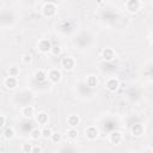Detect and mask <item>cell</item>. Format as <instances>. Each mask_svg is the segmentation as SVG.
<instances>
[{"label":"cell","instance_id":"1","mask_svg":"<svg viewBox=\"0 0 153 153\" xmlns=\"http://www.w3.org/2000/svg\"><path fill=\"white\" fill-rule=\"evenodd\" d=\"M62 67L65 69H67V71L72 69L74 67V60L72 58H65L62 60Z\"/></svg>","mask_w":153,"mask_h":153},{"label":"cell","instance_id":"2","mask_svg":"<svg viewBox=\"0 0 153 153\" xmlns=\"http://www.w3.org/2000/svg\"><path fill=\"white\" fill-rule=\"evenodd\" d=\"M43 13H44V16H47V17L54 16V15H55V6L52 5V4L46 5L44 8H43Z\"/></svg>","mask_w":153,"mask_h":153},{"label":"cell","instance_id":"3","mask_svg":"<svg viewBox=\"0 0 153 153\" xmlns=\"http://www.w3.org/2000/svg\"><path fill=\"white\" fill-rule=\"evenodd\" d=\"M107 87H108V90H110V91H116L117 87H119V81L116 79H110L107 83Z\"/></svg>","mask_w":153,"mask_h":153},{"label":"cell","instance_id":"4","mask_svg":"<svg viewBox=\"0 0 153 153\" xmlns=\"http://www.w3.org/2000/svg\"><path fill=\"white\" fill-rule=\"evenodd\" d=\"M132 133H133V135H135V136H140V135L144 133L142 126H141V124H134V126L132 127Z\"/></svg>","mask_w":153,"mask_h":153},{"label":"cell","instance_id":"5","mask_svg":"<svg viewBox=\"0 0 153 153\" xmlns=\"http://www.w3.org/2000/svg\"><path fill=\"white\" fill-rule=\"evenodd\" d=\"M38 48H40L42 52H48V50L52 49V46H50V42L47 41V40H43L40 42V44H38Z\"/></svg>","mask_w":153,"mask_h":153},{"label":"cell","instance_id":"6","mask_svg":"<svg viewBox=\"0 0 153 153\" xmlns=\"http://www.w3.org/2000/svg\"><path fill=\"white\" fill-rule=\"evenodd\" d=\"M86 135L88 139H96L97 138V129L95 128V127H88V128L86 129Z\"/></svg>","mask_w":153,"mask_h":153},{"label":"cell","instance_id":"7","mask_svg":"<svg viewBox=\"0 0 153 153\" xmlns=\"http://www.w3.org/2000/svg\"><path fill=\"white\" fill-rule=\"evenodd\" d=\"M5 85L7 86V87H10V88H13V87H16V85H17V81H16V78L15 76H8V78L5 80Z\"/></svg>","mask_w":153,"mask_h":153},{"label":"cell","instance_id":"8","mask_svg":"<svg viewBox=\"0 0 153 153\" xmlns=\"http://www.w3.org/2000/svg\"><path fill=\"white\" fill-rule=\"evenodd\" d=\"M60 76H61V74L58 71H52V72L49 73V79L52 80V81H55V83L60 80Z\"/></svg>","mask_w":153,"mask_h":153},{"label":"cell","instance_id":"9","mask_svg":"<svg viewBox=\"0 0 153 153\" xmlns=\"http://www.w3.org/2000/svg\"><path fill=\"white\" fill-rule=\"evenodd\" d=\"M140 7V4L138 0H129V3H128V8L131 11H138Z\"/></svg>","mask_w":153,"mask_h":153},{"label":"cell","instance_id":"10","mask_svg":"<svg viewBox=\"0 0 153 153\" xmlns=\"http://www.w3.org/2000/svg\"><path fill=\"white\" fill-rule=\"evenodd\" d=\"M103 58H104V60H107V61L112 60V59H114V52H112L111 49H105L104 52H103Z\"/></svg>","mask_w":153,"mask_h":153},{"label":"cell","instance_id":"11","mask_svg":"<svg viewBox=\"0 0 153 153\" xmlns=\"http://www.w3.org/2000/svg\"><path fill=\"white\" fill-rule=\"evenodd\" d=\"M110 139H111V141H112L114 144H119V142L121 141V134H120L119 132H112Z\"/></svg>","mask_w":153,"mask_h":153},{"label":"cell","instance_id":"12","mask_svg":"<svg viewBox=\"0 0 153 153\" xmlns=\"http://www.w3.org/2000/svg\"><path fill=\"white\" fill-rule=\"evenodd\" d=\"M23 115L25 117H31L34 115V108L32 107H27L23 109Z\"/></svg>","mask_w":153,"mask_h":153},{"label":"cell","instance_id":"13","mask_svg":"<svg viewBox=\"0 0 153 153\" xmlns=\"http://www.w3.org/2000/svg\"><path fill=\"white\" fill-rule=\"evenodd\" d=\"M79 117L78 116H69L68 117V124L71 126V127H75L76 124L79 123Z\"/></svg>","mask_w":153,"mask_h":153},{"label":"cell","instance_id":"14","mask_svg":"<svg viewBox=\"0 0 153 153\" xmlns=\"http://www.w3.org/2000/svg\"><path fill=\"white\" fill-rule=\"evenodd\" d=\"M37 121L40 122V123H42V124H44V123L48 121V116H47V114H44V112L38 114V115H37Z\"/></svg>","mask_w":153,"mask_h":153},{"label":"cell","instance_id":"15","mask_svg":"<svg viewBox=\"0 0 153 153\" xmlns=\"http://www.w3.org/2000/svg\"><path fill=\"white\" fill-rule=\"evenodd\" d=\"M35 76H36V79L38 80V81H43L44 79H46V73L43 72V71H37L36 72V74H35Z\"/></svg>","mask_w":153,"mask_h":153},{"label":"cell","instance_id":"16","mask_svg":"<svg viewBox=\"0 0 153 153\" xmlns=\"http://www.w3.org/2000/svg\"><path fill=\"white\" fill-rule=\"evenodd\" d=\"M87 84L90 87H95L97 85V79H96V76H88V79H87Z\"/></svg>","mask_w":153,"mask_h":153},{"label":"cell","instance_id":"17","mask_svg":"<svg viewBox=\"0 0 153 153\" xmlns=\"http://www.w3.org/2000/svg\"><path fill=\"white\" fill-rule=\"evenodd\" d=\"M41 135H42V132L38 131V129H34V131L31 132V138H32V139H38Z\"/></svg>","mask_w":153,"mask_h":153},{"label":"cell","instance_id":"18","mask_svg":"<svg viewBox=\"0 0 153 153\" xmlns=\"http://www.w3.org/2000/svg\"><path fill=\"white\" fill-rule=\"evenodd\" d=\"M4 136H5L6 139H10V138H12V136H13V129L7 128V129L5 131V133H4Z\"/></svg>","mask_w":153,"mask_h":153},{"label":"cell","instance_id":"19","mask_svg":"<svg viewBox=\"0 0 153 153\" xmlns=\"http://www.w3.org/2000/svg\"><path fill=\"white\" fill-rule=\"evenodd\" d=\"M52 138H53V141H54V142H59L60 140H61V135H60L59 133H54V134L52 135Z\"/></svg>","mask_w":153,"mask_h":153},{"label":"cell","instance_id":"20","mask_svg":"<svg viewBox=\"0 0 153 153\" xmlns=\"http://www.w3.org/2000/svg\"><path fill=\"white\" fill-rule=\"evenodd\" d=\"M76 135H78V133H76V131H74V129H71V131H68V136H69L71 139H75V138H76Z\"/></svg>","mask_w":153,"mask_h":153},{"label":"cell","instance_id":"21","mask_svg":"<svg viewBox=\"0 0 153 153\" xmlns=\"http://www.w3.org/2000/svg\"><path fill=\"white\" fill-rule=\"evenodd\" d=\"M42 135L44 136V138H48V136H52L53 134H52V131H50V129H44V131H42Z\"/></svg>","mask_w":153,"mask_h":153},{"label":"cell","instance_id":"22","mask_svg":"<svg viewBox=\"0 0 153 153\" xmlns=\"http://www.w3.org/2000/svg\"><path fill=\"white\" fill-rule=\"evenodd\" d=\"M17 74H18V69H17L16 67L10 68V75H11V76H17Z\"/></svg>","mask_w":153,"mask_h":153},{"label":"cell","instance_id":"23","mask_svg":"<svg viewBox=\"0 0 153 153\" xmlns=\"http://www.w3.org/2000/svg\"><path fill=\"white\" fill-rule=\"evenodd\" d=\"M23 151H24V152H32V147H31L29 144H25V145L23 146Z\"/></svg>","mask_w":153,"mask_h":153},{"label":"cell","instance_id":"24","mask_svg":"<svg viewBox=\"0 0 153 153\" xmlns=\"http://www.w3.org/2000/svg\"><path fill=\"white\" fill-rule=\"evenodd\" d=\"M52 52H53V54L56 55V54L60 53V48H59V47H53V48H52Z\"/></svg>","mask_w":153,"mask_h":153},{"label":"cell","instance_id":"25","mask_svg":"<svg viewBox=\"0 0 153 153\" xmlns=\"http://www.w3.org/2000/svg\"><path fill=\"white\" fill-rule=\"evenodd\" d=\"M31 60V55L30 54H25L24 55V62H29Z\"/></svg>","mask_w":153,"mask_h":153},{"label":"cell","instance_id":"26","mask_svg":"<svg viewBox=\"0 0 153 153\" xmlns=\"http://www.w3.org/2000/svg\"><path fill=\"white\" fill-rule=\"evenodd\" d=\"M0 120H1V124H0V126L5 127V116H1V119H0Z\"/></svg>","mask_w":153,"mask_h":153},{"label":"cell","instance_id":"27","mask_svg":"<svg viewBox=\"0 0 153 153\" xmlns=\"http://www.w3.org/2000/svg\"><path fill=\"white\" fill-rule=\"evenodd\" d=\"M32 152H42V148H40V147H35V148H32Z\"/></svg>","mask_w":153,"mask_h":153},{"label":"cell","instance_id":"28","mask_svg":"<svg viewBox=\"0 0 153 153\" xmlns=\"http://www.w3.org/2000/svg\"><path fill=\"white\" fill-rule=\"evenodd\" d=\"M98 1H103V0H98Z\"/></svg>","mask_w":153,"mask_h":153},{"label":"cell","instance_id":"29","mask_svg":"<svg viewBox=\"0 0 153 153\" xmlns=\"http://www.w3.org/2000/svg\"><path fill=\"white\" fill-rule=\"evenodd\" d=\"M152 151H153V148H152Z\"/></svg>","mask_w":153,"mask_h":153}]
</instances>
